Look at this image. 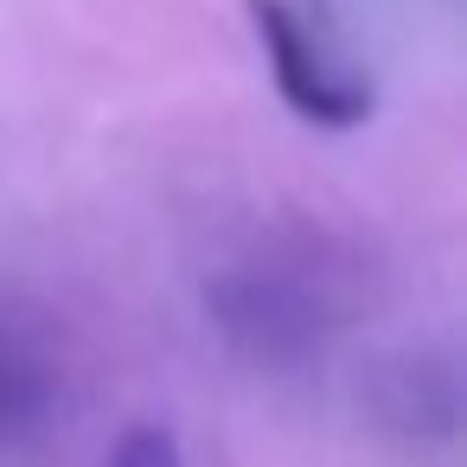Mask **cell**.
I'll list each match as a JSON object with an SVG mask.
<instances>
[{"instance_id":"cell-1","label":"cell","mask_w":467,"mask_h":467,"mask_svg":"<svg viewBox=\"0 0 467 467\" xmlns=\"http://www.w3.org/2000/svg\"><path fill=\"white\" fill-rule=\"evenodd\" d=\"M256 46L269 58V78L282 103L314 129H358L371 116V78L333 33V20L314 0H244Z\"/></svg>"},{"instance_id":"cell-2","label":"cell","mask_w":467,"mask_h":467,"mask_svg":"<svg viewBox=\"0 0 467 467\" xmlns=\"http://www.w3.org/2000/svg\"><path fill=\"white\" fill-rule=\"evenodd\" d=\"M52 403V371L39 352H26L7 327H0V448H7L20 429H33Z\"/></svg>"},{"instance_id":"cell-3","label":"cell","mask_w":467,"mask_h":467,"mask_svg":"<svg viewBox=\"0 0 467 467\" xmlns=\"http://www.w3.org/2000/svg\"><path fill=\"white\" fill-rule=\"evenodd\" d=\"M103 467H186V454H180L173 429H161V422H135V429L116 435V448L103 454Z\"/></svg>"}]
</instances>
